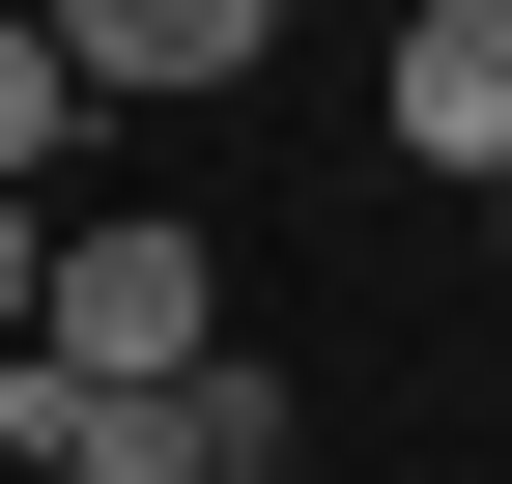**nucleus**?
I'll list each match as a JSON object with an SVG mask.
<instances>
[{
  "mask_svg": "<svg viewBox=\"0 0 512 484\" xmlns=\"http://www.w3.org/2000/svg\"><path fill=\"white\" fill-rule=\"evenodd\" d=\"M29 342H57V371H200V342H228V257H200V228H57V285H29Z\"/></svg>",
  "mask_w": 512,
  "mask_h": 484,
  "instance_id": "nucleus-1",
  "label": "nucleus"
},
{
  "mask_svg": "<svg viewBox=\"0 0 512 484\" xmlns=\"http://www.w3.org/2000/svg\"><path fill=\"white\" fill-rule=\"evenodd\" d=\"M370 114H399V171H427V200H512V0H399Z\"/></svg>",
  "mask_w": 512,
  "mask_h": 484,
  "instance_id": "nucleus-2",
  "label": "nucleus"
},
{
  "mask_svg": "<svg viewBox=\"0 0 512 484\" xmlns=\"http://www.w3.org/2000/svg\"><path fill=\"white\" fill-rule=\"evenodd\" d=\"M57 57H86V114H200V86H256V29L285 0H29Z\"/></svg>",
  "mask_w": 512,
  "mask_h": 484,
  "instance_id": "nucleus-3",
  "label": "nucleus"
},
{
  "mask_svg": "<svg viewBox=\"0 0 512 484\" xmlns=\"http://www.w3.org/2000/svg\"><path fill=\"white\" fill-rule=\"evenodd\" d=\"M171 428H200V484H285V428H313V399L256 371V342H200V371H171Z\"/></svg>",
  "mask_w": 512,
  "mask_h": 484,
  "instance_id": "nucleus-4",
  "label": "nucleus"
},
{
  "mask_svg": "<svg viewBox=\"0 0 512 484\" xmlns=\"http://www.w3.org/2000/svg\"><path fill=\"white\" fill-rule=\"evenodd\" d=\"M57 143H86V57H57V29H29V0H0V200H29V171H57Z\"/></svg>",
  "mask_w": 512,
  "mask_h": 484,
  "instance_id": "nucleus-5",
  "label": "nucleus"
},
{
  "mask_svg": "<svg viewBox=\"0 0 512 484\" xmlns=\"http://www.w3.org/2000/svg\"><path fill=\"white\" fill-rule=\"evenodd\" d=\"M29 285H57V228H29V200H0V342H29Z\"/></svg>",
  "mask_w": 512,
  "mask_h": 484,
  "instance_id": "nucleus-6",
  "label": "nucleus"
}]
</instances>
